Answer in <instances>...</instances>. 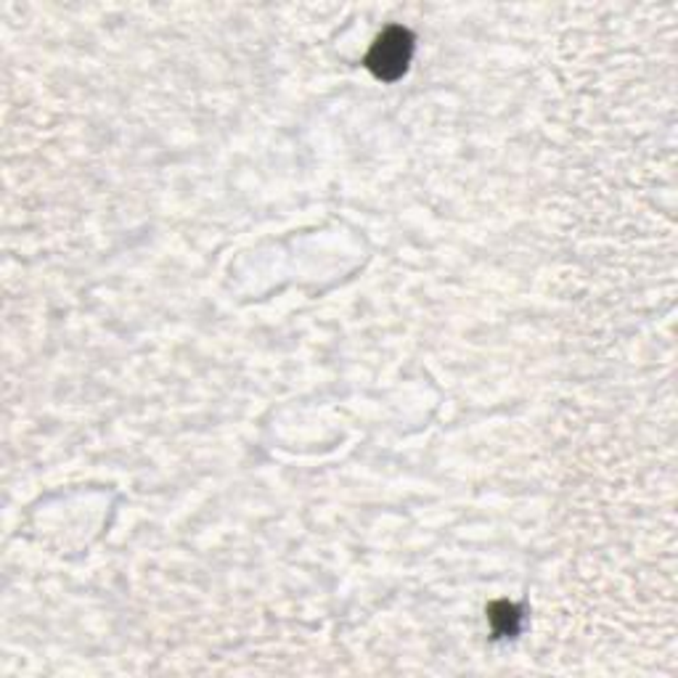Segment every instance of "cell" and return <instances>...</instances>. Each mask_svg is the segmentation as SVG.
<instances>
[{"label":"cell","instance_id":"obj_2","mask_svg":"<svg viewBox=\"0 0 678 678\" xmlns=\"http://www.w3.org/2000/svg\"><path fill=\"white\" fill-rule=\"evenodd\" d=\"M488 620H490V629H493V634L499 638H512L520 634V625H522V612L520 607L512 602H493L488 607Z\"/></svg>","mask_w":678,"mask_h":678},{"label":"cell","instance_id":"obj_1","mask_svg":"<svg viewBox=\"0 0 678 678\" xmlns=\"http://www.w3.org/2000/svg\"><path fill=\"white\" fill-rule=\"evenodd\" d=\"M413 59V32L390 24L377 35V41L366 54V67L382 82H396L405 75Z\"/></svg>","mask_w":678,"mask_h":678}]
</instances>
